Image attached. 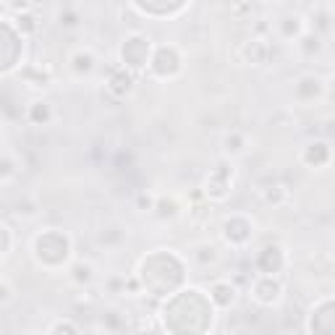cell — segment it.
<instances>
[{"instance_id": "1", "label": "cell", "mask_w": 335, "mask_h": 335, "mask_svg": "<svg viewBox=\"0 0 335 335\" xmlns=\"http://www.w3.org/2000/svg\"><path fill=\"white\" fill-rule=\"evenodd\" d=\"M155 68L160 71V73H173L176 68H178V58H176V52L173 50H160L157 52V61H155Z\"/></svg>"}, {"instance_id": "3", "label": "cell", "mask_w": 335, "mask_h": 335, "mask_svg": "<svg viewBox=\"0 0 335 335\" xmlns=\"http://www.w3.org/2000/svg\"><path fill=\"white\" fill-rule=\"evenodd\" d=\"M215 301H217V304H231V301H233V288H228V286H215Z\"/></svg>"}, {"instance_id": "7", "label": "cell", "mask_w": 335, "mask_h": 335, "mask_svg": "<svg viewBox=\"0 0 335 335\" xmlns=\"http://www.w3.org/2000/svg\"><path fill=\"white\" fill-rule=\"evenodd\" d=\"M76 277H84V281H87V277H89V267H76Z\"/></svg>"}, {"instance_id": "6", "label": "cell", "mask_w": 335, "mask_h": 335, "mask_svg": "<svg viewBox=\"0 0 335 335\" xmlns=\"http://www.w3.org/2000/svg\"><path fill=\"white\" fill-rule=\"evenodd\" d=\"M89 68H92L89 55H76V71H89Z\"/></svg>"}, {"instance_id": "4", "label": "cell", "mask_w": 335, "mask_h": 335, "mask_svg": "<svg viewBox=\"0 0 335 335\" xmlns=\"http://www.w3.org/2000/svg\"><path fill=\"white\" fill-rule=\"evenodd\" d=\"M325 157H327L325 144H312V150L306 152V160H309V162H322Z\"/></svg>"}, {"instance_id": "2", "label": "cell", "mask_w": 335, "mask_h": 335, "mask_svg": "<svg viewBox=\"0 0 335 335\" xmlns=\"http://www.w3.org/2000/svg\"><path fill=\"white\" fill-rule=\"evenodd\" d=\"M257 296H259V299H262V301H275L277 299V291H281V288H277V283H272V281H262V283H257Z\"/></svg>"}, {"instance_id": "8", "label": "cell", "mask_w": 335, "mask_h": 335, "mask_svg": "<svg viewBox=\"0 0 335 335\" xmlns=\"http://www.w3.org/2000/svg\"><path fill=\"white\" fill-rule=\"evenodd\" d=\"M47 116V107H40V105H37L34 107V118H45Z\"/></svg>"}, {"instance_id": "5", "label": "cell", "mask_w": 335, "mask_h": 335, "mask_svg": "<svg viewBox=\"0 0 335 335\" xmlns=\"http://www.w3.org/2000/svg\"><path fill=\"white\" fill-rule=\"evenodd\" d=\"M113 89L116 92H128V89H131V79H128V76H116L113 79Z\"/></svg>"}]
</instances>
